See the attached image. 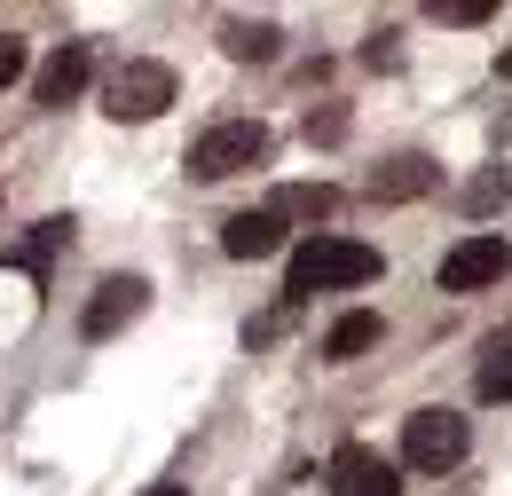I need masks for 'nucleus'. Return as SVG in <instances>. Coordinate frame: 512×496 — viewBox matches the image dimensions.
Masks as SVG:
<instances>
[{
    "label": "nucleus",
    "instance_id": "nucleus-4",
    "mask_svg": "<svg viewBox=\"0 0 512 496\" xmlns=\"http://www.w3.org/2000/svg\"><path fill=\"white\" fill-rule=\"evenodd\" d=\"M465 449H473V434L457 410H410L402 418V465H418V473H449Z\"/></svg>",
    "mask_w": 512,
    "mask_h": 496
},
{
    "label": "nucleus",
    "instance_id": "nucleus-10",
    "mask_svg": "<svg viewBox=\"0 0 512 496\" xmlns=\"http://www.w3.org/2000/svg\"><path fill=\"white\" fill-rule=\"evenodd\" d=\"M221 252L229 260H268V252H284V221L260 205V213H229L221 221Z\"/></svg>",
    "mask_w": 512,
    "mask_h": 496
},
{
    "label": "nucleus",
    "instance_id": "nucleus-12",
    "mask_svg": "<svg viewBox=\"0 0 512 496\" xmlns=\"http://www.w3.org/2000/svg\"><path fill=\"white\" fill-rule=\"evenodd\" d=\"M276 48H284V32H276L268 16H260V24H245V16L221 24V56L229 63H276Z\"/></svg>",
    "mask_w": 512,
    "mask_h": 496
},
{
    "label": "nucleus",
    "instance_id": "nucleus-6",
    "mask_svg": "<svg viewBox=\"0 0 512 496\" xmlns=\"http://www.w3.org/2000/svg\"><path fill=\"white\" fill-rule=\"evenodd\" d=\"M142 308H150V284H142V276H103L95 300L79 308V331H87V339H119Z\"/></svg>",
    "mask_w": 512,
    "mask_h": 496
},
{
    "label": "nucleus",
    "instance_id": "nucleus-11",
    "mask_svg": "<svg viewBox=\"0 0 512 496\" xmlns=\"http://www.w3.org/2000/svg\"><path fill=\"white\" fill-rule=\"evenodd\" d=\"M379 339H386V323H379V315H371V308H347L339 323H331V331H323V347H316V355H323V363H363V355H371Z\"/></svg>",
    "mask_w": 512,
    "mask_h": 496
},
{
    "label": "nucleus",
    "instance_id": "nucleus-2",
    "mask_svg": "<svg viewBox=\"0 0 512 496\" xmlns=\"http://www.w3.org/2000/svg\"><path fill=\"white\" fill-rule=\"evenodd\" d=\"M268 166V126L260 119H221L190 142V182H229V174H253Z\"/></svg>",
    "mask_w": 512,
    "mask_h": 496
},
{
    "label": "nucleus",
    "instance_id": "nucleus-1",
    "mask_svg": "<svg viewBox=\"0 0 512 496\" xmlns=\"http://www.w3.org/2000/svg\"><path fill=\"white\" fill-rule=\"evenodd\" d=\"M379 268H386L379 245H355V237H308V245L292 252V268H284V308H300V300H316V292L371 284Z\"/></svg>",
    "mask_w": 512,
    "mask_h": 496
},
{
    "label": "nucleus",
    "instance_id": "nucleus-3",
    "mask_svg": "<svg viewBox=\"0 0 512 496\" xmlns=\"http://www.w3.org/2000/svg\"><path fill=\"white\" fill-rule=\"evenodd\" d=\"M174 95H182V79H174V63H158V56H134L103 79V111H111V119H134V126L158 119Z\"/></svg>",
    "mask_w": 512,
    "mask_h": 496
},
{
    "label": "nucleus",
    "instance_id": "nucleus-15",
    "mask_svg": "<svg viewBox=\"0 0 512 496\" xmlns=\"http://www.w3.org/2000/svg\"><path fill=\"white\" fill-rule=\"evenodd\" d=\"M473 394H481V402H512V339H489V347H481Z\"/></svg>",
    "mask_w": 512,
    "mask_h": 496
},
{
    "label": "nucleus",
    "instance_id": "nucleus-8",
    "mask_svg": "<svg viewBox=\"0 0 512 496\" xmlns=\"http://www.w3.org/2000/svg\"><path fill=\"white\" fill-rule=\"evenodd\" d=\"M87 71H95V40H64V48H56V56L40 63V79H32V95H40V103H48V111H64L71 95H79V87H87Z\"/></svg>",
    "mask_w": 512,
    "mask_h": 496
},
{
    "label": "nucleus",
    "instance_id": "nucleus-18",
    "mask_svg": "<svg viewBox=\"0 0 512 496\" xmlns=\"http://www.w3.org/2000/svg\"><path fill=\"white\" fill-rule=\"evenodd\" d=\"M16 79H24V40L0 32V87H16Z\"/></svg>",
    "mask_w": 512,
    "mask_h": 496
},
{
    "label": "nucleus",
    "instance_id": "nucleus-22",
    "mask_svg": "<svg viewBox=\"0 0 512 496\" xmlns=\"http://www.w3.org/2000/svg\"><path fill=\"white\" fill-rule=\"evenodd\" d=\"M497 71H505V79H512V48H505V56H497Z\"/></svg>",
    "mask_w": 512,
    "mask_h": 496
},
{
    "label": "nucleus",
    "instance_id": "nucleus-20",
    "mask_svg": "<svg viewBox=\"0 0 512 496\" xmlns=\"http://www.w3.org/2000/svg\"><path fill=\"white\" fill-rule=\"evenodd\" d=\"M442 16H449V24H481V16H489V0H442Z\"/></svg>",
    "mask_w": 512,
    "mask_h": 496
},
{
    "label": "nucleus",
    "instance_id": "nucleus-5",
    "mask_svg": "<svg viewBox=\"0 0 512 496\" xmlns=\"http://www.w3.org/2000/svg\"><path fill=\"white\" fill-rule=\"evenodd\" d=\"M331 496H402V465L379 457L371 441H339L331 449Z\"/></svg>",
    "mask_w": 512,
    "mask_h": 496
},
{
    "label": "nucleus",
    "instance_id": "nucleus-16",
    "mask_svg": "<svg viewBox=\"0 0 512 496\" xmlns=\"http://www.w3.org/2000/svg\"><path fill=\"white\" fill-rule=\"evenodd\" d=\"M505 189H512V174H505V166H489V174H473V182H465V213H489V205H497Z\"/></svg>",
    "mask_w": 512,
    "mask_h": 496
},
{
    "label": "nucleus",
    "instance_id": "nucleus-14",
    "mask_svg": "<svg viewBox=\"0 0 512 496\" xmlns=\"http://www.w3.org/2000/svg\"><path fill=\"white\" fill-rule=\"evenodd\" d=\"M64 245H71V213H56V221H40V229H32L24 245L8 252V260H16L24 276H48V268H56V252H64Z\"/></svg>",
    "mask_w": 512,
    "mask_h": 496
},
{
    "label": "nucleus",
    "instance_id": "nucleus-9",
    "mask_svg": "<svg viewBox=\"0 0 512 496\" xmlns=\"http://www.w3.org/2000/svg\"><path fill=\"white\" fill-rule=\"evenodd\" d=\"M434 182H442V166L418 158V150H402V158H386L379 174H371V205H410V197H426Z\"/></svg>",
    "mask_w": 512,
    "mask_h": 496
},
{
    "label": "nucleus",
    "instance_id": "nucleus-7",
    "mask_svg": "<svg viewBox=\"0 0 512 496\" xmlns=\"http://www.w3.org/2000/svg\"><path fill=\"white\" fill-rule=\"evenodd\" d=\"M512 268V245L505 237H457L442 252V292H481V284H497Z\"/></svg>",
    "mask_w": 512,
    "mask_h": 496
},
{
    "label": "nucleus",
    "instance_id": "nucleus-13",
    "mask_svg": "<svg viewBox=\"0 0 512 496\" xmlns=\"http://www.w3.org/2000/svg\"><path fill=\"white\" fill-rule=\"evenodd\" d=\"M268 213H276V221H331V213H339V189L331 182H284Z\"/></svg>",
    "mask_w": 512,
    "mask_h": 496
},
{
    "label": "nucleus",
    "instance_id": "nucleus-17",
    "mask_svg": "<svg viewBox=\"0 0 512 496\" xmlns=\"http://www.w3.org/2000/svg\"><path fill=\"white\" fill-rule=\"evenodd\" d=\"M308 142H347V111L331 103V111H308Z\"/></svg>",
    "mask_w": 512,
    "mask_h": 496
},
{
    "label": "nucleus",
    "instance_id": "nucleus-21",
    "mask_svg": "<svg viewBox=\"0 0 512 496\" xmlns=\"http://www.w3.org/2000/svg\"><path fill=\"white\" fill-rule=\"evenodd\" d=\"M142 496H190V489H182V481H158V489H142Z\"/></svg>",
    "mask_w": 512,
    "mask_h": 496
},
{
    "label": "nucleus",
    "instance_id": "nucleus-19",
    "mask_svg": "<svg viewBox=\"0 0 512 496\" xmlns=\"http://www.w3.org/2000/svg\"><path fill=\"white\" fill-rule=\"evenodd\" d=\"M363 63H371V71H386V63H394V32H371V40H363Z\"/></svg>",
    "mask_w": 512,
    "mask_h": 496
}]
</instances>
